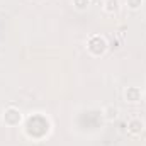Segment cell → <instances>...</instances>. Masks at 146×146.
Here are the masks:
<instances>
[{"label": "cell", "instance_id": "obj_7", "mask_svg": "<svg viewBox=\"0 0 146 146\" xmlns=\"http://www.w3.org/2000/svg\"><path fill=\"white\" fill-rule=\"evenodd\" d=\"M141 3H143V0H127V7H129L131 10L139 9V7H141Z\"/></svg>", "mask_w": 146, "mask_h": 146}, {"label": "cell", "instance_id": "obj_6", "mask_svg": "<svg viewBox=\"0 0 146 146\" xmlns=\"http://www.w3.org/2000/svg\"><path fill=\"white\" fill-rule=\"evenodd\" d=\"M73 5H75V9H78V10H85V9H88L90 0H73Z\"/></svg>", "mask_w": 146, "mask_h": 146}, {"label": "cell", "instance_id": "obj_3", "mask_svg": "<svg viewBox=\"0 0 146 146\" xmlns=\"http://www.w3.org/2000/svg\"><path fill=\"white\" fill-rule=\"evenodd\" d=\"M143 129H145V122H143L141 119H138V117H134V119H131V121L127 122V133L133 134V136L141 134Z\"/></svg>", "mask_w": 146, "mask_h": 146}, {"label": "cell", "instance_id": "obj_5", "mask_svg": "<svg viewBox=\"0 0 146 146\" xmlns=\"http://www.w3.org/2000/svg\"><path fill=\"white\" fill-rule=\"evenodd\" d=\"M106 12L107 14H114L119 10V0H106V5H104Z\"/></svg>", "mask_w": 146, "mask_h": 146}, {"label": "cell", "instance_id": "obj_2", "mask_svg": "<svg viewBox=\"0 0 146 146\" xmlns=\"http://www.w3.org/2000/svg\"><path fill=\"white\" fill-rule=\"evenodd\" d=\"M21 121H22V114H21L19 109H15V107L5 109V112H3V122L7 126H17Z\"/></svg>", "mask_w": 146, "mask_h": 146}, {"label": "cell", "instance_id": "obj_8", "mask_svg": "<svg viewBox=\"0 0 146 146\" xmlns=\"http://www.w3.org/2000/svg\"><path fill=\"white\" fill-rule=\"evenodd\" d=\"M109 112H110V114H107V117H109V119H115V117H117V109H115V107H110Z\"/></svg>", "mask_w": 146, "mask_h": 146}, {"label": "cell", "instance_id": "obj_4", "mask_svg": "<svg viewBox=\"0 0 146 146\" xmlns=\"http://www.w3.org/2000/svg\"><path fill=\"white\" fill-rule=\"evenodd\" d=\"M124 95H126V100H129V102H139L141 100V90L138 87H127Z\"/></svg>", "mask_w": 146, "mask_h": 146}, {"label": "cell", "instance_id": "obj_1", "mask_svg": "<svg viewBox=\"0 0 146 146\" xmlns=\"http://www.w3.org/2000/svg\"><path fill=\"white\" fill-rule=\"evenodd\" d=\"M87 48H88V51H90L94 56H100V54H104L106 49H107V41L102 36H97V34H95V36H92L88 39Z\"/></svg>", "mask_w": 146, "mask_h": 146}]
</instances>
